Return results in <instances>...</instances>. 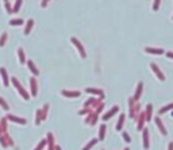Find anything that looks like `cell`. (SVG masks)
Here are the masks:
<instances>
[{
  "label": "cell",
  "mask_w": 173,
  "mask_h": 150,
  "mask_svg": "<svg viewBox=\"0 0 173 150\" xmlns=\"http://www.w3.org/2000/svg\"><path fill=\"white\" fill-rule=\"evenodd\" d=\"M56 150H61V147H60V146H56Z\"/></svg>",
  "instance_id": "obj_26"
},
{
  "label": "cell",
  "mask_w": 173,
  "mask_h": 150,
  "mask_svg": "<svg viewBox=\"0 0 173 150\" xmlns=\"http://www.w3.org/2000/svg\"><path fill=\"white\" fill-rule=\"evenodd\" d=\"M72 41H73V43H75V45H77V48H79V50H80V53L83 54V57H84L85 53H84V50H83V46H81V45L79 43V42H77V41H76L75 38H72Z\"/></svg>",
  "instance_id": "obj_12"
},
{
  "label": "cell",
  "mask_w": 173,
  "mask_h": 150,
  "mask_svg": "<svg viewBox=\"0 0 173 150\" xmlns=\"http://www.w3.org/2000/svg\"><path fill=\"white\" fill-rule=\"evenodd\" d=\"M150 118H151V106L149 104L146 110V120H150Z\"/></svg>",
  "instance_id": "obj_16"
},
{
  "label": "cell",
  "mask_w": 173,
  "mask_h": 150,
  "mask_svg": "<svg viewBox=\"0 0 173 150\" xmlns=\"http://www.w3.org/2000/svg\"><path fill=\"white\" fill-rule=\"evenodd\" d=\"M168 150H173V142H170L168 145Z\"/></svg>",
  "instance_id": "obj_24"
},
{
  "label": "cell",
  "mask_w": 173,
  "mask_h": 150,
  "mask_svg": "<svg viewBox=\"0 0 173 150\" xmlns=\"http://www.w3.org/2000/svg\"><path fill=\"white\" fill-rule=\"evenodd\" d=\"M96 142H98V139H92V141H89V142H88V145L85 146V147H84L83 150H91V149L93 147V146L96 145Z\"/></svg>",
  "instance_id": "obj_9"
},
{
  "label": "cell",
  "mask_w": 173,
  "mask_h": 150,
  "mask_svg": "<svg viewBox=\"0 0 173 150\" xmlns=\"http://www.w3.org/2000/svg\"><path fill=\"white\" fill-rule=\"evenodd\" d=\"M20 1H22V0H18V1L15 3V7H14V10H15V11H18V10H19V4H20Z\"/></svg>",
  "instance_id": "obj_23"
},
{
  "label": "cell",
  "mask_w": 173,
  "mask_h": 150,
  "mask_svg": "<svg viewBox=\"0 0 173 150\" xmlns=\"http://www.w3.org/2000/svg\"><path fill=\"white\" fill-rule=\"evenodd\" d=\"M142 138H143V147L147 150L149 149V130L147 128L142 130Z\"/></svg>",
  "instance_id": "obj_1"
},
{
  "label": "cell",
  "mask_w": 173,
  "mask_h": 150,
  "mask_svg": "<svg viewBox=\"0 0 173 150\" xmlns=\"http://www.w3.org/2000/svg\"><path fill=\"white\" fill-rule=\"evenodd\" d=\"M45 145H46V141L43 139V141H41L39 143H38V146H37V147H35L34 150H42V149L45 147Z\"/></svg>",
  "instance_id": "obj_20"
},
{
  "label": "cell",
  "mask_w": 173,
  "mask_h": 150,
  "mask_svg": "<svg viewBox=\"0 0 173 150\" xmlns=\"http://www.w3.org/2000/svg\"><path fill=\"white\" fill-rule=\"evenodd\" d=\"M122 137H123V139L127 142V143H129V142H131V138H130V135H129V134H127L126 131L122 132Z\"/></svg>",
  "instance_id": "obj_18"
},
{
  "label": "cell",
  "mask_w": 173,
  "mask_h": 150,
  "mask_svg": "<svg viewBox=\"0 0 173 150\" xmlns=\"http://www.w3.org/2000/svg\"><path fill=\"white\" fill-rule=\"evenodd\" d=\"M0 106L3 107V110H5V111H8V104L4 102V99H1L0 97Z\"/></svg>",
  "instance_id": "obj_19"
},
{
  "label": "cell",
  "mask_w": 173,
  "mask_h": 150,
  "mask_svg": "<svg viewBox=\"0 0 173 150\" xmlns=\"http://www.w3.org/2000/svg\"><path fill=\"white\" fill-rule=\"evenodd\" d=\"M85 92H88V93H95V95H103V91H100V89L87 88V89H85Z\"/></svg>",
  "instance_id": "obj_10"
},
{
  "label": "cell",
  "mask_w": 173,
  "mask_h": 150,
  "mask_svg": "<svg viewBox=\"0 0 173 150\" xmlns=\"http://www.w3.org/2000/svg\"><path fill=\"white\" fill-rule=\"evenodd\" d=\"M22 23H23L22 19H12V20L9 22V24H11V26H15V24H22Z\"/></svg>",
  "instance_id": "obj_17"
},
{
  "label": "cell",
  "mask_w": 173,
  "mask_h": 150,
  "mask_svg": "<svg viewBox=\"0 0 173 150\" xmlns=\"http://www.w3.org/2000/svg\"><path fill=\"white\" fill-rule=\"evenodd\" d=\"M141 91H142V83H139V85H138V89H137L135 96H134V100H138V97H139V95H141Z\"/></svg>",
  "instance_id": "obj_14"
},
{
  "label": "cell",
  "mask_w": 173,
  "mask_h": 150,
  "mask_svg": "<svg viewBox=\"0 0 173 150\" xmlns=\"http://www.w3.org/2000/svg\"><path fill=\"white\" fill-rule=\"evenodd\" d=\"M118 110H119V107H118V106H115V107H114V108H112V110H110V111H108V112H107L106 115H104V116H103V120H108V119H110V118H111V116H112V115H115L116 112H118Z\"/></svg>",
  "instance_id": "obj_3"
},
{
  "label": "cell",
  "mask_w": 173,
  "mask_h": 150,
  "mask_svg": "<svg viewBox=\"0 0 173 150\" xmlns=\"http://www.w3.org/2000/svg\"><path fill=\"white\" fill-rule=\"evenodd\" d=\"M31 26H33V20H28V27H27L26 30H24V34H28V33H30Z\"/></svg>",
  "instance_id": "obj_22"
},
{
  "label": "cell",
  "mask_w": 173,
  "mask_h": 150,
  "mask_svg": "<svg viewBox=\"0 0 173 150\" xmlns=\"http://www.w3.org/2000/svg\"><path fill=\"white\" fill-rule=\"evenodd\" d=\"M143 123H145V115L142 114L138 120V130H143Z\"/></svg>",
  "instance_id": "obj_8"
},
{
  "label": "cell",
  "mask_w": 173,
  "mask_h": 150,
  "mask_svg": "<svg viewBox=\"0 0 173 150\" xmlns=\"http://www.w3.org/2000/svg\"><path fill=\"white\" fill-rule=\"evenodd\" d=\"M41 123V111H37V116H35V124L38 126V124Z\"/></svg>",
  "instance_id": "obj_21"
},
{
  "label": "cell",
  "mask_w": 173,
  "mask_h": 150,
  "mask_svg": "<svg viewBox=\"0 0 173 150\" xmlns=\"http://www.w3.org/2000/svg\"><path fill=\"white\" fill-rule=\"evenodd\" d=\"M7 119L12 120V122L19 123V124H26V119H23V118H18V116H14V115H8V116H7Z\"/></svg>",
  "instance_id": "obj_2"
},
{
  "label": "cell",
  "mask_w": 173,
  "mask_h": 150,
  "mask_svg": "<svg viewBox=\"0 0 173 150\" xmlns=\"http://www.w3.org/2000/svg\"><path fill=\"white\" fill-rule=\"evenodd\" d=\"M124 150H130V149H129V147H126V149H124Z\"/></svg>",
  "instance_id": "obj_27"
},
{
  "label": "cell",
  "mask_w": 173,
  "mask_h": 150,
  "mask_svg": "<svg viewBox=\"0 0 173 150\" xmlns=\"http://www.w3.org/2000/svg\"><path fill=\"white\" fill-rule=\"evenodd\" d=\"M151 68L154 69V73H155V75H158V77H160V80H164V76H162V75H160V72H158V68H157V66H155L154 64H151Z\"/></svg>",
  "instance_id": "obj_15"
},
{
  "label": "cell",
  "mask_w": 173,
  "mask_h": 150,
  "mask_svg": "<svg viewBox=\"0 0 173 150\" xmlns=\"http://www.w3.org/2000/svg\"><path fill=\"white\" fill-rule=\"evenodd\" d=\"M0 72H1V75H3V84L4 85H7L8 84V80H7V73H4V68H0Z\"/></svg>",
  "instance_id": "obj_13"
},
{
  "label": "cell",
  "mask_w": 173,
  "mask_h": 150,
  "mask_svg": "<svg viewBox=\"0 0 173 150\" xmlns=\"http://www.w3.org/2000/svg\"><path fill=\"white\" fill-rule=\"evenodd\" d=\"M106 137V124H102L99 128V141H103Z\"/></svg>",
  "instance_id": "obj_5"
},
{
  "label": "cell",
  "mask_w": 173,
  "mask_h": 150,
  "mask_svg": "<svg viewBox=\"0 0 173 150\" xmlns=\"http://www.w3.org/2000/svg\"><path fill=\"white\" fill-rule=\"evenodd\" d=\"M172 116H173V112H172Z\"/></svg>",
  "instance_id": "obj_28"
},
{
  "label": "cell",
  "mask_w": 173,
  "mask_h": 150,
  "mask_svg": "<svg viewBox=\"0 0 173 150\" xmlns=\"http://www.w3.org/2000/svg\"><path fill=\"white\" fill-rule=\"evenodd\" d=\"M166 56H168V57H170V58H173V53H168Z\"/></svg>",
  "instance_id": "obj_25"
},
{
  "label": "cell",
  "mask_w": 173,
  "mask_h": 150,
  "mask_svg": "<svg viewBox=\"0 0 173 150\" xmlns=\"http://www.w3.org/2000/svg\"><path fill=\"white\" fill-rule=\"evenodd\" d=\"M155 126L158 127V130L161 131V134L162 135H166V130H165V127H164V124H162V122H161V119L160 118H155Z\"/></svg>",
  "instance_id": "obj_4"
},
{
  "label": "cell",
  "mask_w": 173,
  "mask_h": 150,
  "mask_svg": "<svg viewBox=\"0 0 173 150\" xmlns=\"http://www.w3.org/2000/svg\"><path fill=\"white\" fill-rule=\"evenodd\" d=\"M62 95H64V96H68V97H79L80 96L79 92H68V91H62Z\"/></svg>",
  "instance_id": "obj_7"
},
{
  "label": "cell",
  "mask_w": 173,
  "mask_h": 150,
  "mask_svg": "<svg viewBox=\"0 0 173 150\" xmlns=\"http://www.w3.org/2000/svg\"><path fill=\"white\" fill-rule=\"evenodd\" d=\"M124 119H126V116H124V114H122V115H120V116H119V120H118V124H116V130H118V131H120V130H122V127H123Z\"/></svg>",
  "instance_id": "obj_6"
},
{
  "label": "cell",
  "mask_w": 173,
  "mask_h": 150,
  "mask_svg": "<svg viewBox=\"0 0 173 150\" xmlns=\"http://www.w3.org/2000/svg\"><path fill=\"white\" fill-rule=\"evenodd\" d=\"M172 108H173V103H172V104H169V106H165V107H162V108H161V110H160V114H165L166 111L172 110Z\"/></svg>",
  "instance_id": "obj_11"
}]
</instances>
